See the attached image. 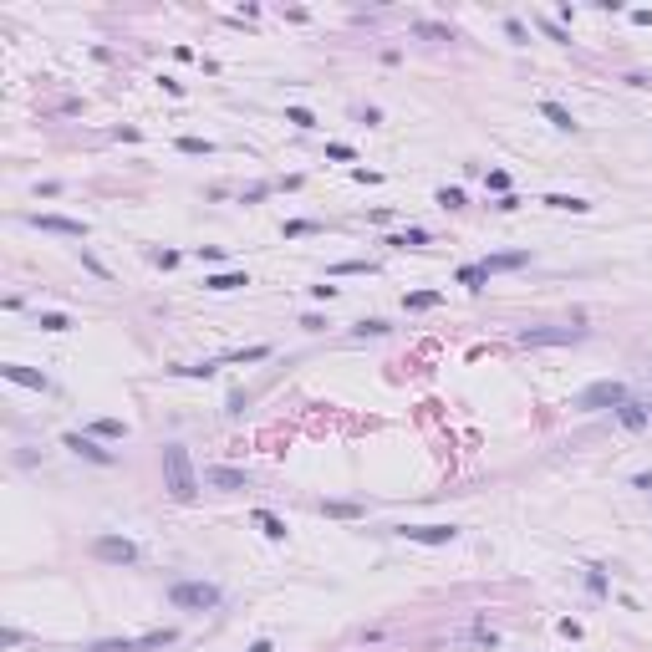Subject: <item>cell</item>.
<instances>
[{
  "label": "cell",
  "instance_id": "cell-1",
  "mask_svg": "<svg viewBox=\"0 0 652 652\" xmlns=\"http://www.w3.org/2000/svg\"><path fill=\"white\" fill-rule=\"evenodd\" d=\"M164 489L178 505H189L199 494V479H194V464H189V449L183 444H164Z\"/></svg>",
  "mask_w": 652,
  "mask_h": 652
},
{
  "label": "cell",
  "instance_id": "cell-2",
  "mask_svg": "<svg viewBox=\"0 0 652 652\" xmlns=\"http://www.w3.org/2000/svg\"><path fill=\"white\" fill-rule=\"evenodd\" d=\"M169 602L178 611H209V606H220V586H214V581H173L169 586Z\"/></svg>",
  "mask_w": 652,
  "mask_h": 652
},
{
  "label": "cell",
  "instance_id": "cell-3",
  "mask_svg": "<svg viewBox=\"0 0 652 652\" xmlns=\"http://www.w3.org/2000/svg\"><path fill=\"white\" fill-rule=\"evenodd\" d=\"M627 402V388L622 383H592L581 397H576V408L581 413H597V408H622Z\"/></svg>",
  "mask_w": 652,
  "mask_h": 652
},
{
  "label": "cell",
  "instance_id": "cell-4",
  "mask_svg": "<svg viewBox=\"0 0 652 652\" xmlns=\"http://www.w3.org/2000/svg\"><path fill=\"white\" fill-rule=\"evenodd\" d=\"M581 326H525L520 347H566V341H581Z\"/></svg>",
  "mask_w": 652,
  "mask_h": 652
},
{
  "label": "cell",
  "instance_id": "cell-5",
  "mask_svg": "<svg viewBox=\"0 0 652 652\" xmlns=\"http://www.w3.org/2000/svg\"><path fill=\"white\" fill-rule=\"evenodd\" d=\"M92 555L107 561V566H133L138 561V545L122 540V535H97V540H92Z\"/></svg>",
  "mask_w": 652,
  "mask_h": 652
},
{
  "label": "cell",
  "instance_id": "cell-6",
  "mask_svg": "<svg viewBox=\"0 0 652 652\" xmlns=\"http://www.w3.org/2000/svg\"><path fill=\"white\" fill-rule=\"evenodd\" d=\"M61 449H72L77 459H92V464H117V454L102 449V444H92L87 433H61Z\"/></svg>",
  "mask_w": 652,
  "mask_h": 652
},
{
  "label": "cell",
  "instance_id": "cell-7",
  "mask_svg": "<svg viewBox=\"0 0 652 652\" xmlns=\"http://www.w3.org/2000/svg\"><path fill=\"white\" fill-rule=\"evenodd\" d=\"M397 535L402 540H418V545H449L459 530H454V525H397Z\"/></svg>",
  "mask_w": 652,
  "mask_h": 652
},
{
  "label": "cell",
  "instance_id": "cell-8",
  "mask_svg": "<svg viewBox=\"0 0 652 652\" xmlns=\"http://www.w3.org/2000/svg\"><path fill=\"white\" fill-rule=\"evenodd\" d=\"M26 225L51 230V235H67V240H82V235H87V225H82V220H61V214H26Z\"/></svg>",
  "mask_w": 652,
  "mask_h": 652
},
{
  "label": "cell",
  "instance_id": "cell-9",
  "mask_svg": "<svg viewBox=\"0 0 652 652\" xmlns=\"http://www.w3.org/2000/svg\"><path fill=\"white\" fill-rule=\"evenodd\" d=\"M0 372H6V378L16 383V388H31V392H46L51 383L41 378V372H31V367H21V362H11V367H0Z\"/></svg>",
  "mask_w": 652,
  "mask_h": 652
},
{
  "label": "cell",
  "instance_id": "cell-10",
  "mask_svg": "<svg viewBox=\"0 0 652 652\" xmlns=\"http://www.w3.org/2000/svg\"><path fill=\"white\" fill-rule=\"evenodd\" d=\"M540 112L550 117V128H561V133H576V117H571V112H566L561 102H550V97H545V102H540Z\"/></svg>",
  "mask_w": 652,
  "mask_h": 652
},
{
  "label": "cell",
  "instance_id": "cell-11",
  "mask_svg": "<svg viewBox=\"0 0 652 652\" xmlns=\"http://www.w3.org/2000/svg\"><path fill=\"white\" fill-rule=\"evenodd\" d=\"M204 286L209 291H240V286H250V275H245V270H225V275H209Z\"/></svg>",
  "mask_w": 652,
  "mask_h": 652
},
{
  "label": "cell",
  "instance_id": "cell-12",
  "mask_svg": "<svg viewBox=\"0 0 652 652\" xmlns=\"http://www.w3.org/2000/svg\"><path fill=\"white\" fill-rule=\"evenodd\" d=\"M209 484H220V489H245V484H250V474H245V469H209Z\"/></svg>",
  "mask_w": 652,
  "mask_h": 652
},
{
  "label": "cell",
  "instance_id": "cell-13",
  "mask_svg": "<svg viewBox=\"0 0 652 652\" xmlns=\"http://www.w3.org/2000/svg\"><path fill=\"white\" fill-rule=\"evenodd\" d=\"M616 418H622V428H642V423H647V402H632V397H627L622 408H616Z\"/></svg>",
  "mask_w": 652,
  "mask_h": 652
},
{
  "label": "cell",
  "instance_id": "cell-14",
  "mask_svg": "<svg viewBox=\"0 0 652 652\" xmlns=\"http://www.w3.org/2000/svg\"><path fill=\"white\" fill-rule=\"evenodd\" d=\"M459 286L484 291V286H489V270H484V265H459Z\"/></svg>",
  "mask_w": 652,
  "mask_h": 652
},
{
  "label": "cell",
  "instance_id": "cell-15",
  "mask_svg": "<svg viewBox=\"0 0 652 652\" xmlns=\"http://www.w3.org/2000/svg\"><path fill=\"white\" fill-rule=\"evenodd\" d=\"M525 260H530V255H484V260H479V265H484V270H489V275H494V270H520V265H525Z\"/></svg>",
  "mask_w": 652,
  "mask_h": 652
},
{
  "label": "cell",
  "instance_id": "cell-16",
  "mask_svg": "<svg viewBox=\"0 0 652 652\" xmlns=\"http://www.w3.org/2000/svg\"><path fill=\"white\" fill-rule=\"evenodd\" d=\"M388 245H397V250H423V245H428V230H402V235H392Z\"/></svg>",
  "mask_w": 652,
  "mask_h": 652
},
{
  "label": "cell",
  "instance_id": "cell-17",
  "mask_svg": "<svg viewBox=\"0 0 652 652\" xmlns=\"http://www.w3.org/2000/svg\"><path fill=\"white\" fill-rule=\"evenodd\" d=\"M255 525H260V530H265L270 540H286V525H281V520H275L270 510H255Z\"/></svg>",
  "mask_w": 652,
  "mask_h": 652
},
{
  "label": "cell",
  "instance_id": "cell-18",
  "mask_svg": "<svg viewBox=\"0 0 652 652\" xmlns=\"http://www.w3.org/2000/svg\"><path fill=\"white\" fill-rule=\"evenodd\" d=\"M545 204H550V209H571V214H586V209H592L586 199H566V194H550Z\"/></svg>",
  "mask_w": 652,
  "mask_h": 652
},
{
  "label": "cell",
  "instance_id": "cell-19",
  "mask_svg": "<svg viewBox=\"0 0 652 652\" xmlns=\"http://www.w3.org/2000/svg\"><path fill=\"white\" fill-rule=\"evenodd\" d=\"M36 326H41V331H67L72 321L61 316V311H41V316H36Z\"/></svg>",
  "mask_w": 652,
  "mask_h": 652
},
{
  "label": "cell",
  "instance_id": "cell-20",
  "mask_svg": "<svg viewBox=\"0 0 652 652\" xmlns=\"http://www.w3.org/2000/svg\"><path fill=\"white\" fill-rule=\"evenodd\" d=\"M265 357H270V347H245V352H230L220 362H265Z\"/></svg>",
  "mask_w": 652,
  "mask_h": 652
},
{
  "label": "cell",
  "instance_id": "cell-21",
  "mask_svg": "<svg viewBox=\"0 0 652 652\" xmlns=\"http://www.w3.org/2000/svg\"><path fill=\"white\" fill-rule=\"evenodd\" d=\"M138 647H143L138 637H122V642H97L92 652H138Z\"/></svg>",
  "mask_w": 652,
  "mask_h": 652
},
{
  "label": "cell",
  "instance_id": "cell-22",
  "mask_svg": "<svg viewBox=\"0 0 652 652\" xmlns=\"http://www.w3.org/2000/svg\"><path fill=\"white\" fill-rule=\"evenodd\" d=\"M286 122H296V128H316V117L306 107H286Z\"/></svg>",
  "mask_w": 652,
  "mask_h": 652
},
{
  "label": "cell",
  "instance_id": "cell-23",
  "mask_svg": "<svg viewBox=\"0 0 652 652\" xmlns=\"http://www.w3.org/2000/svg\"><path fill=\"white\" fill-rule=\"evenodd\" d=\"M408 306L413 311H428V306H439V291H418V296H408Z\"/></svg>",
  "mask_w": 652,
  "mask_h": 652
},
{
  "label": "cell",
  "instance_id": "cell-24",
  "mask_svg": "<svg viewBox=\"0 0 652 652\" xmlns=\"http://www.w3.org/2000/svg\"><path fill=\"white\" fill-rule=\"evenodd\" d=\"M178 148H183V153H214L209 138H178Z\"/></svg>",
  "mask_w": 652,
  "mask_h": 652
},
{
  "label": "cell",
  "instance_id": "cell-25",
  "mask_svg": "<svg viewBox=\"0 0 652 652\" xmlns=\"http://www.w3.org/2000/svg\"><path fill=\"white\" fill-rule=\"evenodd\" d=\"M489 189L494 194H510V173L505 169H489Z\"/></svg>",
  "mask_w": 652,
  "mask_h": 652
},
{
  "label": "cell",
  "instance_id": "cell-26",
  "mask_svg": "<svg viewBox=\"0 0 652 652\" xmlns=\"http://www.w3.org/2000/svg\"><path fill=\"white\" fill-rule=\"evenodd\" d=\"M439 204L444 209H464V189H439Z\"/></svg>",
  "mask_w": 652,
  "mask_h": 652
},
{
  "label": "cell",
  "instance_id": "cell-27",
  "mask_svg": "<svg viewBox=\"0 0 652 652\" xmlns=\"http://www.w3.org/2000/svg\"><path fill=\"white\" fill-rule=\"evenodd\" d=\"M97 433H102V439H122V433H128V428H122L117 418H102V423H97Z\"/></svg>",
  "mask_w": 652,
  "mask_h": 652
},
{
  "label": "cell",
  "instance_id": "cell-28",
  "mask_svg": "<svg viewBox=\"0 0 652 652\" xmlns=\"http://www.w3.org/2000/svg\"><path fill=\"white\" fill-rule=\"evenodd\" d=\"M388 331V321H378V316H372V321H357V336H383Z\"/></svg>",
  "mask_w": 652,
  "mask_h": 652
},
{
  "label": "cell",
  "instance_id": "cell-29",
  "mask_svg": "<svg viewBox=\"0 0 652 652\" xmlns=\"http://www.w3.org/2000/svg\"><path fill=\"white\" fill-rule=\"evenodd\" d=\"M362 270H372V265H367V260H341V265H336V275H362Z\"/></svg>",
  "mask_w": 652,
  "mask_h": 652
},
{
  "label": "cell",
  "instance_id": "cell-30",
  "mask_svg": "<svg viewBox=\"0 0 652 652\" xmlns=\"http://www.w3.org/2000/svg\"><path fill=\"white\" fill-rule=\"evenodd\" d=\"M321 225H311V220H296V225H286V235H316Z\"/></svg>",
  "mask_w": 652,
  "mask_h": 652
},
{
  "label": "cell",
  "instance_id": "cell-31",
  "mask_svg": "<svg viewBox=\"0 0 652 652\" xmlns=\"http://www.w3.org/2000/svg\"><path fill=\"white\" fill-rule=\"evenodd\" d=\"M301 326H306V331H326L331 321H326V316H301Z\"/></svg>",
  "mask_w": 652,
  "mask_h": 652
},
{
  "label": "cell",
  "instance_id": "cell-32",
  "mask_svg": "<svg viewBox=\"0 0 652 652\" xmlns=\"http://www.w3.org/2000/svg\"><path fill=\"white\" fill-rule=\"evenodd\" d=\"M494 209H500V214H510V209H520V199H515V194H500V199H494Z\"/></svg>",
  "mask_w": 652,
  "mask_h": 652
},
{
  "label": "cell",
  "instance_id": "cell-33",
  "mask_svg": "<svg viewBox=\"0 0 652 652\" xmlns=\"http://www.w3.org/2000/svg\"><path fill=\"white\" fill-rule=\"evenodd\" d=\"M632 484H637V489H647V494H652V474H637V479H632Z\"/></svg>",
  "mask_w": 652,
  "mask_h": 652
},
{
  "label": "cell",
  "instance_id": "cell-34",
  "mask_svg": "<svg viewBox=\"0 0 652 652\" xmlns=\"http://www.w3.org/2000/svg\"><path fill=\"white\" fill-rule=\"evenodd\" d=\"M250 652H270V642H265V637H260V642H255V647H250Z\"/></svg>",
  "mask_w": 652,
  "mask_h": 652
}]
</instances>
